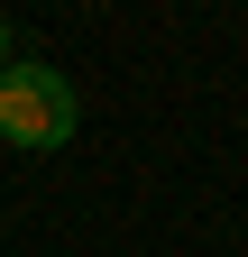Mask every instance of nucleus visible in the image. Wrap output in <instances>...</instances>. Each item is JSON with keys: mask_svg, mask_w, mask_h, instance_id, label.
<instances>
[{"mask_svg": "<svg viewBox=\"0 0 248 257\" xmlns=\"http://www.w3.org/2000/svg\"><path fill=\"white\" fill-rule=\"evenodd\" d=\"M74 119H83V101H74V83L55 74V64H37V55L0 64V138H10V147L46 156V147L74 138Z\"/></svg>", "mask_w": 248, "mask_h": 257, "instance_id": "f257e3e1", "label": "nucleus"}, {"mask_svg": "<svg viewBox=\"0 0 248 257\" xmlns=\"http://www.w3.org/2000/svg\"><path fill=\"white\" fill-rule=\"evenodd\" d=\"M0 64H10V19H0Z\"/></svg>", "mask_w": 248, "mask_h": 257, "instance_id": "f03ea898", "label": "nucleus"}]
</instances>
